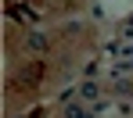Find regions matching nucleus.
Listing matches in <instances>:
<instances>
[{
  "label": "nucleus",
  "instance_id": "nucleus-1",
  "mask_svg": "<svg viewBox=\"0 0 133 118\" xmlns=\"http://www.w3.org/2000/svg\"><path fill=\"white\" fill-rule=\"evenodd\" d=\"M65 118H90V111L79 104H65Z\"/></svg>",
  "mask_w": 133,
  "mask_h": 118
},
{
  "label": "nucleus",
  "instance_id": "nucleus-2",
  "mask_svg": "<svg viewBox=\"0 0 133 118\" xmlns=\"http://www.w3.org/2000/svg\"><path fill=\"white\" fill-rule=\"evenodd\" d=\"M79 93L90 100V97H97V86H94V82H83V90H79Z\"/></svg>",
  "mask_w": 133,
  "mask_h": 118
}]
</instances>
